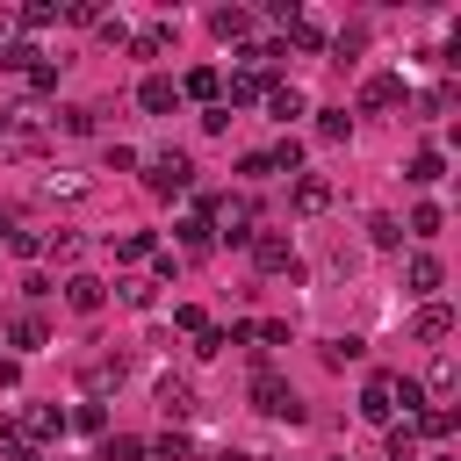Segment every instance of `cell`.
<instances>
[{"label": "cell", "instance_id": "45", "mask_svg": "<svg viewBox=\"0 0 461 461\" xmlns=\"http://www.w3.org/2000/svg\"><path fill=\"white\" fill-rule=\"evenodd\" d=\"M65 22H72V29H94V22H101V7H94V0H72V7H65Z\"/></svg>", "mask_w": 461, "mask_h": 461}, {"label": "cell", "instance_id": "36", "mask_svg": "<svg viewBox=\"0 0 461 461\" xmlns=\"http://www.w3.org/2000/svg\"><path fill=\"white\" fill-rule=\"evenodd\" d=\"M267 166H274V173H295V166H303V144H295V137H281V144L267 151Z\"/></svg>", "mask_w": 461, "mask_h": 461}, {"label": "cell", "instance_id": "55", "mask_svg": "<svg viewBox=\"0 0 461 461\" xmlns=\"http://www.w3.org/2000/svg\"><path fill=\"white\" fill-rule=\"evenodd\" d=\"M209 461H252V454H238V447H223V454H209Z\"/></svg>", "mask_w": 461, "mask_h": 461}, {"label": "cell", "instance_id": "35", "mask_svg": "<svg viewBox=\"0 0 461 461\" xmlns=\"http://www.w3.org/2000/svg\"><path fill=\"white\" fill-rule=\"evenodd\" d=\"M58 130L65 137H94V108H58Z\"/></svg>", "mask_w": 461, "mask_h": 461}, {"label": "cell", "instance_id": "15", "mask_svg": "<svg viewBox=\"0 0 461 461\" xmlns=\"http://www.w3.org/2000/svg\"><path fill=\"white\" fill-rule=\"evenodd\" d=\"M58 432H65V411H58V403H36V411L22 418V439H29V447H43V439H58Z\"/></svg>", "mask_w": 461, "mask_h": 461}, {"label": "cell", "instance_id": "41", "mask_svg": "<svg viewBox=\"0 0 461 461\" xmlns=\"http://www.w3.org/2000/svg\"><path fill=\"white\" fill-rule=\"evenodd\" d=\"M94 29H101V43H115V50H122V43H130V22H122V14H101V22H94Z\"/></svg>", "mask_w": 461, "mask_h": 461}, {"label": "cell", "instance_id": "20", "mask_svg": "<svg viewBox=\"0 0 461 461\" xmlns=\"http://www.w3.org/2000/svg\"><path fill=\"white\" fill-rule=\"evenodd\" d=\"M130 50H137V58H166V50H173V22H144V29L130 36Z\"/></svg>", "mask_w": 461, "mask_h": 461}, {"label": "cell", "instance_id": "21", "mask_svg": "<svg viewBox=\"0 0 461 461\" xmlns=\"http://www.w3.org/2000/svg\"><path fill=\"white\" fill-rule=\"evenodd\" d=\"M295 209H303V216L331 209V180H324V173H303V180H295Z\"/></svg>", "mask_w": 461, "mask_h": 461}, {"label": "cell", "instance_id": "16", "mask_svg": "<svg viewBox=\"0 0 461 461\" xmlns=\"http://www.w3.org/2000/svg\"><path fill=\"white\" fill-rule=\"evenodd\" d=\"M403 425H411L418 439H454V411H447V403H425V411H411Z\"/></svg>", "mask_w": 461, "mask_h": 461}, {"label": "cell", "instance_id": "46", "mask_svg": "<svg viewBox=\"0 0 461 461\" xmlns=\"http://www.w3.org/2000/svg\"><path fill=\"white\" fill-rule=\"evenodd\" d=\"M447 108H454V86H432V94L418 101V115H447Z\"/></svg>", "mask_w": 461, "mask_h": 461}, {"label": "cell", "instance_id": "57", "mask_svg": "<svg viewBox=\"0 0 461 461\" xmlns=\"http://www.w3.org/2000/svg\"><path fill=\"white\" fill-rule=\"evenodd\" d=\"M7 230H14V223H7V216H0V245H7Z\"/></svg>", "mask_w": 461, "mask_h": 461}, {"label": "cell", "instance_id": "6", "mask_svg": "<svg viewBox=\"0 0 461 461\" xmlns=\"http://www.w3.org/2000/svg\"><path fill=\"white\" fill-rule=\"evenodd\" d=\"M65 310L72 317H101L108 310V281L101 274H65Z\"/></svg>", "mask_w": 461, "mask_h": 461}, {"label": "cell", "instance_id": "8", "mask_svg": "<svg viewBox=\"0 0 461 461\" xmlns=\"http://www.w3.org/2000/svg\"><path fill=\"white\" fill-rule=\"evenodd\" d=\"M360 108H367V115L403 108V79H396V72H367V79H360Z\"/></svg>", "mask_w": 461, "mask_h": 461}, {"label": "cell", "instance_id": "32", "mask_svg": "<svg viewBox=\"0 0 461 461\" xmlns=\"http://www.w3.org/2000/svg\"><path fill=\"white\" fill-rule=\"evenodd\" d=\"M403 230H411V238H439V202H418Z\"/></svg>", "mask_w": 461, "mask_h": 461}, {"label": "cell", "instance_id": "12", "mask_svg": "<svg viewBox=\"0 0 461 461\" xmlns=\"http://www.w3.org/2000/svg\"><path fill=\"white\" fill-rule=\"evenodd\" d=\"M180 101H202V108H216V101H223V72H216V65H194V72L180 79Z\"/></svg>", "mask_w": 461, "mask_h": 461}, {"label": "cell", "instance_id": "30", "mask_svg": "<svg viewBox=\"0 0 461 461\" xmlns=\"http://www.w3.org/2000/svg\"><path fill=\"white\" fill-rule=\"evenodd\" d=\"M101 461H144V439L137 432H115V439H101Z\"/></svg>", "mask_w": 461, "mask_h": 461}, {"label": "cell", "instance_id": "40", "mask_svg": "<svg viewBox=\"0 0 461 461\" xmlns=\"http://www.w3.org/2000/svg\"><path fill=\"white\" fill-rule=\"evenodd\" d=\"M144 454H158V461H187L194 447H187V432H166V439H158V447H144Z\"/></svg>", "mask_w": 461, "mask_h": 461}, {"label": "cell", "instance_id": "13", "mask_svg": "<svg viewBox=\"0 0 461 461\" xmlns=\"http://www.w3.org/2000/svg\"><path fill=\"white\" fill-rule=\"evenodd\" d=\"M267 86H274L267 72H245V65H238L230 86H223V108H252V101H267Z\"/></svg>", "mask_w": 461, "mask_h": 461}, {"label": "cell", "instance_id": "28", "mask_svg": "<svg viewBox=\"0 0 461 461\" xmlns=\"http://www.w3.org/2000/svg\"><path fill=\"white\" fill-rule=\"evenodd\" d=\"M43 252H50L58 267H72V274H79V252H86V245H79L72 230H58V238H43Z\"/></svg>", "mask_w": 461, "mask_h": 461}, {"label": "cell", "instance_id": "34", "mask_svg": "<svg viewBox=\"0 0 461 461\" xmlns=\"http://www.w3.org/2000/svg\"><path fill=\"white\" fill-rule=\"evenodd\" d=\"M29 65H43L36 43H7V50H0V72H29Z\"/></svg>", "mask_w": 461, "mask_h": 461}, {"label": "cell", "instance_id": "2", "mask_svg": "<svg viewBox=\"0 0 461 461\" xmlns=\"http://www.w3.org/2000/svg\"><path fill=\"white\" fill-rule=\"evenodd\" d=\"M252 411L259 418H281V425H303V396L267 367V375H252Z\"/></svg>", "mask_w": 461, "mask_h": 461}, {"label": "cell", "instance_id": "4", "mask_svg": "<svg viewBox=\"0 0 461 461\" xmlns=\"http://www.w3.org/2000/svg\"><path fill=\"white\" fill-rule=\"evenodd\" d=\"M396 389H403V375H367L360 418H367V425H396Z\"/></svg>", "mask_w": 461, "mask_h": 461}, {"label": "cell", "instance_id": "39", "mask_svg": "<svg viewBox=\"0 0 461 461\" xmlns=\"http://www.w3.org/2000/svg\"><path fill=\"white\" fill-rule=\"evenodd\" d=\"M389 461H418V432L411 425H389Z\"/></svg>", "mask_w": 461, "mask_h": 461}, {"label": "cell", "instance_id": "49", "mask_svg": "<svg viewBox=\"0 0 461 461\" xmlns=\"http://www.w3.org/2000/svg\"><path fill=\"white\" fill-rule=\"evenodd\" d=\"M238 173H245V180H267L274 166H267V151H245V158H238Z\"/></svg>", "mask_w": 461, "mask_h": 461}, {"label": "cell", "instance_id": "11", "mask_svg": "<svg viewBox=\"0 0 461 461\" xmlns=\"http://www.w3.org/2000/svg\"><path fill=\"white\" fill-rule=\"evenodd\" d=\"M158 411L180 425V418H194V382L187 375H158Z\"/></svg>", "mask_w": 461, "mask_h": 461}, {"label": "cell", "instance_id": "26", "mask_svg": "<svg viewBox=\"0 0 461 461\" xmlns=\"http://www.w3.org/2000/svg\"><path fill=\"white\" fill-rule=\"evenodd\" d=\"M180 245H187V252H194V259H202V252H209V245H216V230H209V216H202V209H194V216H187V223H180Z\"/></svg>", "mask_w": 461, "mask_h": 461}, {"label": "cell", "instance_id": "54", "mask_svg": "<svg viewBox=\"0 0 461 461\" xmlns=\"http://www.w3.org/2000/svg\"><path fill=\"white\" fill-rule=\"evenodd\" d=\"M7 461H43V447H14V454H7Z\"/></svg>", "mask_w": 461, "mask_h": 461}, {"label": "cell", "instance_id": "27", "mask_svg": "<svg viewBox=\"0 0 461 461\" xmlns=\"http://www.w3.org/2000/svg\"><path fill=\"white\" fill-rule=\"evenodd\" d=\"M360 353H367L360 339H324V346H317V360H324V367H353Z\"/></svg>", "mask_w": 461, "mask_h": 461}, {"label": "cell", "instance_id": "24", "mask_svg": "<svg viewBox=\"0 0 461 461\" xmlns=\"http://www.w3.org/2000/svg\"><path fill=\"white\" fill-rule=\"evenodd\" d=\"M439 173H447V158H439L432 144H425V151H411V166H403V180H418V187H432Z\"/></svg>", "mask_w": 461, "mask_h": 461}, {"label": "cell", "instance_id": "47", "mask_svg": "<svg viewBox=\"0 0 461 461\" xmlns=\"http://www.w3.org/2000/svg\"><path fill=\"white\" fill-rule=\"evenodd\" d=\"M194 353H202V360H216V353H223V324H209V331H194Z\"/></svg>", "mask_w": 461, "mask_h": 461}, {"label": "cell", "instance_id": "29", "mask_svg": "<svg viewBox=\"0 0 461 461\" xmlns=\"http://www.w3.org/2000/svg\"><path fill=\"white\" fill-rule=\"evenodd\" d=\"M65 425H72V432H108V411H101V403H72Z\"/></svg>", "mask_w": 461, "mask_h": 461}, {"label": "cell", "instance_id": "31", "mask_svg": "<svg viewBox=\"0 0 461 461\" xmlns=\"http://www.w3.org/2000/svg\"><path fill=\"white\" fill-rule=\"evenodd\" d=\"M346 130H353V115H346V108H317V137H324V144H339Z\"/></svg>", "mask_w": 461, "mask_h": 461}, {"label": "cell", "instance_id": "3", "mask_svg": "<svg viewBox=\"0 0 461 461\" xmlns=\"http://www.w3.org/2000/svg\"><path fill=\"white\" fill-rule=\"evenodd\" d=\"M202 216H209V230H216V238L252 245V202H245V194H230V202H202Z\"/></svg>", "mask_w": 461, "mask_h": 461}, {"label": "cell", "instance_id": "52", "mask_svg": "<svg viewBox=\"0 0 461 461\" xmlns=\"http://www.w3.org/2000/svg\"><path fill=\"white\" fill-rule=\"evenodd\" d=\"M14 382H22V360H14V353H0V389H14Z\"/></svg>", "mask_w": 461, "mask_h": 461}, {"label": "cell", "instance_id": "43", "mask_svg": "<svg viewBox=\"0 0 461 461\" xmlns=\"http://www.w3.org/2000/svg\"><path fill=\"white\" fill-rule=\"evenodd\" d=\"M7 252H14V259H36L43 238H36V230H7Z\"/></svg>", "mask_w": 461, "mask_h": 461}, {"label": "cell", "instance_id": "18", "mask_svg": "<svg viewBox=\"0 0 461 461\" xmlns=\"http://www.w3.org/2000/svg\"><path fill=\"white\" fill-rule=\"evenodd\" d=\"M7 339H14V353H36V346H50V324H43L36 310H22V317L7 324Z\"/></svg>", "mask_w": 461, "mask_h": 461}, {"label": "cell", "instance_id": "53", "mask_svg": "<svg viewBox=\"0 0 461 461\" xmlns=\"http://www.w3.org/2000/svg\"><path fill=\"white\" fill-rule=\"evenodd\" d=\"M14 43V7H0V50Z\"/></svg>", "mask_w": 461, "mask_h": 461}, {"label": "cell", "instance_id": "58", "mask_svg": "<svg viewBox=\"0 0 461 461\" xmlns=\"http://www.w3.org/2000/svg\"><path fill=\"white\" fill-rule=\"evenodd\" d=\"M432 461H454V454H432Z\"/></svg>", "mask_w": 461, "mask_h": 461}, {"label": "cell", "instance_id": "48", "mask_svg": "<svg viewBox=\"0 0 461 461\" xmlns=\"http://www.w3.org/2000/svg\"><path fill=\"white\" fill-rule=\"evenodd\" d=\"M202 130H209V137H223V130H230V108H223V101H216V108H202Z\"/></svg>", "mask_w": 461, "mask_h": 461}, {"label": "cell", "instance_id": "33", "mask_svg": "<svg viewBox=\"0 0 461 461\" xmlns=\"http://www.w3.org/2000/svg\"><path fill=\"white\" fill-rule=\"evenodd\" d=\"M115 295H122L130 310H151V295H158V288H151L144 274H130V281H115Z\"/></svg>", "mask_w": 461, "mask_h": 461}, {"label": "cell", "instance_id": "9", "mask_svg": "<svg viewBox=\"0 0 461 461\" xmlns=\"http://www.w3.org/2000/svg\"><path fill=\"white\" fill-rule=\"evenodd\" d=\"M137 108H144V115H173V108H180V79L144 72V79H137Z\"/></svg>", "mask_w": 461, "mask_h": 461}, {"label": "cell", "instance_id": "23", "mask_svg": "<svg viewBox=\"0 0 461 461\" xmlns=\"http://www.w3.org/2000/svg\"><path fill=\"white\" fill-rule=\"evenodd\" d=\"M50 22H65V7H50V0H29V7H14V29H50Z\"/></svg>", "mask_w": 461, "mask_h": 461}, {"label": "cell", "instance_id": "37", "mask_svg": "<svg viewBox=\"0 0 461 461\" xmlns=\"http://www.w3.org/2000/svg\"><path fill=\"white\" fill-rule=\"evenodd\" d=\"M367 238H375L382 252H396V245H403V223H396V216H375V223H367Z\"/></svg>", "mask_w": 461, "mask_h": 461}, {"label": "cell", "instance_id": "14", "mask_svg": "<svg viewBox=\"0 0 461 461\" xmlns=\"http://www.w3.org/2000/svg\"><path fill=\"white\" fill-rule=\"evenodd\" d=\"M439 281H447V274H439V259H432V252H411V267H403V288L432 303V288H439Z\"/></svg>", "mask_w": 461, "mask_h": 461}, {"label": "cell", "instance_id": "56", "mask_svg": "<svg viewBox=\"0 0 461 461\" xmlns=\"http://www.w3.org/2000/svg\"><path fill=\"white\" fill-rule=\"evenodd\" d=\"M7 137H14V122H7V115H0V144H7Z\"/></svg>", "mask_w": 461, "mask_h": 461}, {"label": "cell", "instance_id": "7", "mask_svg": "<svg viewBox=\"0 0 461 461\" xmlns=\"http://www.w3.org/2000/svg\"><path fill=\"white\" fill-rule=\"evenodd\" d=\"M274 14H281V29H288V43H295V50H324V43H331L317 14H303V7H288V0H274Z\"/></svg>", "mask_w": 461, "mask_h": 461}, {"label": "cell", "instance_id": "38", "mask_svg": "<svg viewBox=\"0 0 461 461\" xmlns=\"http://www.w3.org/2000/svg\"><path fill=\"white\" fill-rule=\"evenodd\" d=\"M115 252H122V259H130V267H137V259H151V252H158V245H151V230H130V238H115Z\"/></svg>", "mask_w": 461, "mask_h": 461}, {"label": "cell", "instance_id": "19", "mask_svg": "<svg viewBox=\"0 0 461 461\" xmlns=\"http://www.w3.org/2000/svg\"><path fill=\"white\" fill-rule=\"evenodd\" d=\"M209 29H216L223 43H245V36H252V7H216V14H209Z\"/></svg>", "mask_w": 461, "mask_h": 461}, {"label": "cell", "instance_id": "17", "mask_svg": "<svg viewBox=\"0 0 461 461\" xmlns=\"http://www.w3.org/2000/svg\"><path fill=\"white\" fill-rule=\"evenodd\" d=\"M303 108H310V101H303V86H288V79H274V86H267V115H274V122H295Z\"/></svg>", "mask_w": 461, "mask_h": 461}, {"label": "cell", "instance_id": "10", "mask_svg": "<svg viewBox=\"0 0 461 461\" xmlns=\"http://www.w3.org/2000/svg\"><path fill=\"white\" fill-rule=\"evenodd\" d=\"M411 339H418V346H439V339H454V310H447V303H418V317H411Z\"/></svg>", "mask_w": 461, "mask_h": 461}, {"label": "cell", "instance_id": "5", "mask_svg": "<svg viewBox=\"0 0 461 461\" xmlns=\"http://www.w3.org/2000/svg\"><path fill=\"white\" fill-rule=\"evenodd\" d=\"M245 252H252V267H259V274H295V245H288L281 230H252V245H245Z\"/></svg>", "mask_w": 461, "mask_h": 461}, {"label": "cell", "instance_id": "22", "mask_svg": "<svg viewBox=\"0 0 461 461\" xmlns=\"http://www.w3.org/2000/svg\"><path fill=\"white\" fill-rule=\"evenodd\" d=\"M79 382H86L94 396H101V389H115V382H122V353H101V360H86V375H79Z\"/></svg>", "mask_w": 461, "mask_h": 461}, {"label": "cell", "instance_id": "51", "mask_svg": "<svg viewBox=\"0 0 461 461\" xmlns=\"http://www.w3.org/2000/svg\"><path fill=\"white\" fill-rule=\"evenodd\" d=\"M14 447H29L22 439V418H0V454H14Z\"/></svg>", "mask_w": 461, "mask_h": 461}, {"label": "cell", "instance_id": "50", "mask_svg": "<svg viewBox=\"0 0 461 461\" xmlns=\"http://www.w3.org/2000/svg\"><path fill=\"white\" fill-rule=\"evenodd\" d=\"M79 187H86L79 173H50V180H43V194H79Z\"/></svg>", "mask_w": 461, "mask_h": 461}, {"label": "cell", "instance_id": "25", "mask_svg": "<svg viewBox=\"0 0 461 461\" xmlns=\"http://www.w3.org/2000/svg\"><path fill=\"white\" fill-rule=\"evenodd\" d=\"M454 382H461L454 353H432V367H425V389H432V396H454Z\"/></svg>", "mask_w": 461, "mask_h": 461}, {"label": "cell", "instance_id": "42", "mask_svg": "<svg viewBox=\"0 0 461 461\" xmlns=\"http://www.w3.org/2000/svg\"><path fill=\"white\" fill-rule=\"evenodd\" d=\"M22 79H29V94H50V86H58V65H50V58H43V65H29V72H22Z\"/></svg>", "mask_w": 461, "mask_h": 461}, {"label": "cell", "instance_id": "44", "mask_svg": "<svg viewBox=\"0 0 461 461\" xmlns=\"http://www.w3.org/2000/svg\"><path fill=\"white\" fill-rule=\"evenodd\" d=\"M173 331H187V339H194V331H209V317H202L194 303H180V310H173Z\"/></svg>", "mask_w": 461, "mask_h": 461}, {"label": "cell", "instance_id": "1", "mask_svg": "<svg viewBox=\"0 0 461 461\" xmlns=\"http://www.w3.org/2000/svg\"><path fill=\"white\" fill-rule=\"evenodd\" d=\"M144 187H151L158 202L187 194V187H194V158H187V151H151V158H144Z\"/></svg>", "mask_w": 461, "mask_h": 461}]
</instances>
